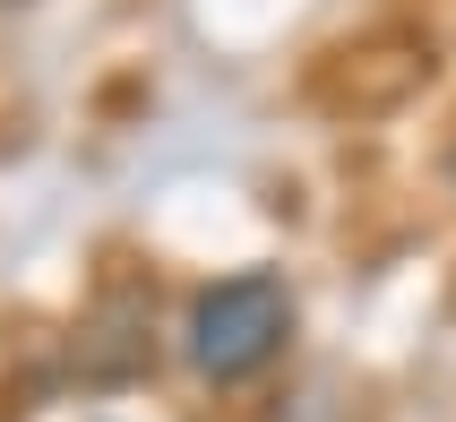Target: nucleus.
Here are the masks:
<instances>
[{"instance_id":"obj_1","label":"nucleus","mask_w":456,"mask_h":422,"mask_svg":"<svg viewBox=\"0 0 456 422\" xmlns=\"http://www.w3.org/2000/svg\"><path fill=\"white\" fill-rule=\"evenodd\" d=\"M284 336H293V294H284V276H267V268H241V276H224V285H207V294L190 302V362H199V379H216V388L258 379L284 353Z\"/></svg>"},{"instance_id":"obj_2","label":"nucleus","mask_w":456,"mask_h":422,"mask_svg":"<svg viewBox=\"0 0 456 422\" xmlns=\"http://www.w3.org/2000/svg\"><path fill=\"white\" fill-rule=\"evenodd\" d=\"M448 173H456V164H448Z\"/></svg>"}]
</instances>
